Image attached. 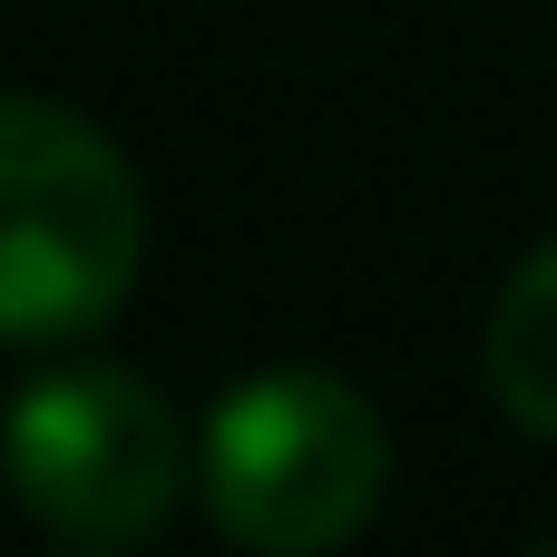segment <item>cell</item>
Here are the masks:
<instances>
[{
	"label": "cell",
	"instance_id": "obj_4",
	"mask_svg": "<svg viewBox=\"0 0 557 557\" xmlns=\"http://www.w3.org/2000/svg\"><path fill=\"white\" fill-rule=\"evenodd\" d=\"M490 392L519 431L557 441V245H539L490 313Z\"/></svg>",
	"mask_w": 557,
	"mask_h": 557
},
{
	"label": "cell",
	"instance_id": "obj_3",
	"mask_svg": "<svg viewBox=\"0 0 557 557\" xmlns=\"http://www.w3.org/2000/svg\"><path fill=\"white\" fill-rule=\"evenodd\" d=\"M0 480L59 539L117 548V539H147L176 509L186 441H176V411L137 372L69 362V372H39L10 401V421H0Z\"/></svg>",
	"mask_w": 557,
	"mask_h": 557
},
{
	"label": "cell",
	"instance_id": "obj_1",
	"mask_svg": "<svg viewBox=\"0 0 557 557\" xmlns=\"http://www.w3.org/2000/svg\"><path fill=\"white\" fill-rule=\"evenodd\" d=\"M147 264L137 166L49 98H0V343L98 333Z\"/></svg>",
	"mask_w": 557,
	"mask_h": 557
},
{
	"label": "cell",
	"instance_id": "obj_6",
	"mask_svg": "<svg viewBox=\"0 0 557 557\" xmlns=\"http://www.w3.org/2000/svg\"><path fill=\"white\" fill-rule=\"evenodd\" d=\"M548 557H557V548H548Z\"/></svg>",
	"mask_w": 557,
	"mask_h": 557
},
{
	"label": "cell",
	"instance_id": "obj_5",
	"mask_svg": "<svg viewBox=\"0 0 557 557\" xmlns=\"http://www.w3.org/2000/svg\"><path fill=\"white\" fill-rule=\"evenodd\" d=\"M88 557H108V548H88Z\"/></svg>",
	"mask_w": 557,
	"mask_h": 557
},
{
	"label": "cell",
	"instance_id": "obj_2",
	"mask_svg": "<svg viewBox=\"0 0 557 557\" xmlns=\"http://www.w3.org/2000/svg\"><path fill=\"white\" fill-rule=\"evenodd\" d=\"M206 509L255 557L343 548L392 480L382 411L333 372H255L206 421Z\"/></svg>",
	"mask_w": 557,
	"mask_h": 557
}]
</instances>
